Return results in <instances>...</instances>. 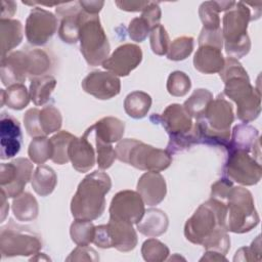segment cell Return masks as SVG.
Wrapping results in <instances>:
<instances>
[{"instance_id": "obj_35", "label": "cell", "mask_w": 262, "mask_h": 262, "mask_svg": "<svg viewBox=\"0 0 262 262\" xmlns=\"http://www.w3.org/2000/svg\"><path fill=\"white\" fill-rule=\"evenodd\" d=\"M70 234L77 246H88L93 242L95 226L91 221L75 219L71 225Z\"/></svg>"}, {"instance_id": "obj_14", "label": "cell", "mask_w": 262, "mask_h": 262, "mask_svg": "<svg viewBox=\"0 0 262 262\" xmlns=\"http://www.w3.org/2000/svg\"><path fill=\"white\" fill-rule=\"evenodd\" d=\"M142 60L141 48L135 44L126 43L119 46L101 64L107 72L119 76H128Z\"/></svg>"}, {"instance_id": "obj_22", "label": "cell", "mask_w": 262, "mask_h": 262, "mask_svg": "<svg viewBox=\"0 0 262 262\" xmlns=\"http://www.w3.org/2000/svg\"><path fill=\"white\" fill-rule=\"evenodd\" d=\"M194 69L203 74L219 73L224 66L221 49L213 46H199L193 57Z\"/></svg>"}, {"instance_id": "obj_17", "label": "cell", "mask_w": 262, "mask_h": 262, "mask_svg": "<svg viewBox=\"0 0 262 262\" xmlns=\"http://www.w3.org/2000/svg\"><path fill=\"white\" fill-rule=\"evenodd\" d=\"M29 77L27 52L14 51L1 58V82L4 86L24 83Z\"/></svg>"}, {"instance_id": "obj_41", "label": "cell", "mask_w": 262, "mask_h": 262, "mask_svg": "<svg viewBox=\"0 0 262 262\" xmlns=\"http://www.w3.org/2000/svg\"><path fill=\"white\" fill-rule=\"evenodd\" d=\"M191 87L189 77L180 71L171 73L167 80V90L173 96H184Z\"/></svg>"}, {"instance_id": "obj_33", "label": "cell", "mask_w": 262, "mask_h": 262, "mask_svg": "<svg viewBox=\"0 0 262 262\" xmlns=\"http://www.w3.org/2000/svg\"><path fill=\"white\" fill-rule=\"evenodd\" d=\"M213 100V94L207 89H195L183 103L184 110L191 118L200 119L204 116L208 104Z\"/></svg>"}, {"instance_id": "obj_10", "label": "cell", "mask_w": 262, "mask_h": 262, "mask_svg": "<svg viewBox=\"0 0 262 262\" xmlns=\"http://www.w3.org/2000/svg\"><path fill=\"white\" fill-rule=\"evenodd\" d=\"M224 174L230 181L243 185H254L261 179V164L255 158H252L248 151L229 150Z\"/></svg>"}, {"instance_id": "obj_5", "label": "cell", "mask_w": 262, "mask_h": 262, "mask_svg": "<svg viewBox=\"0 0 262 262\" xmlns=\"http://www.w3.org/2000/svg\"><path fill=\"white\" fill-rule=\"evenodd\" d=\"M79 25L80 48L85 60L93 67L102 64L108 57L110 43L98 14H89L82 9Z\"/></svg>"}, {"instance_id": "obj_30", "label": "cell", "mask_w": 262, "mask_h": 262, "mask_svg": "<svg viewBox=\"0 0 262 262\" xmlns=\"http://www.w3.org/2000/svg\"><path fill=\"white\" fill-rule=\"evenodd\" d=\"M30 91L21 83L8 86L6 90L1 89V106L6 104L9 108L20 111L30 102Z\"/></svg>"}, {"instance_id": "obj_27", "label": "cell", "mask_w": 262, "mask_h": 262, "mask_svg": "<svg viewBox=\"0 0 262 262\" xmlns=\"http://www.w3.org/2000/svg\"><path fill=\"white\" fill-rule=\"evenodd\" d=\"M259 138L258 130L247 124L236 125L232 130V136L228 143V150L239 149L245 151L252 150L253 145Z\"/></svg>"}, {"instance_id": "obj_12", "label": "cell", "mask_w": 262, "mask_h": 262, "mask_svg": "<svg viewBox=\"0 0 262 262\" xmlns=\"http://www.w3.org/2000/svg\"><path fill=\"white\" fill-rule=\"evenodd\" d=\"M110 219L137 224L144 212V202L137 191L122 190L114 195L110 206Z\"/></svg>"}, {"instance_id": "obj_40", "label": "cell", "mask_w": 262, "mask_h": 262, "mask_svg": "<svg viewBox=\"0 0 262 262\" xmlns=\"http://www.w3.org/2000/svg\"><path fill=\"white\" fill-rule=\"evenodd\" d=\"M193 50V38L182 36L170 43L167 57L171 60H183L190 55Z\"/></svg>"}, {"instance_id": "obj_31", "label": "cell", "mask_w": 262, "mask_h": 262, "mask_svg": "<svg viewBox=\"0 0 262 262\" xmlns=\"http://www.w3.org/2000/svg\"><path fill=\"white\" fill-rule=\"evenodd\" d=\"M151 105V97L143 91H133L124 100V108L127 115L133 119L144 118Z\"/></svg>"}, {"instance_id": "obj_46", "label": "cell", "mask_w": 262, "mask_h": 262, "mask_svg": "<svg viewBox=\"0 0 262 262\" xmlns=\"http://www.w3.org/2000/svg\"><path fill=\"white\" fill-rule=\"evenodd\" d=\"M261 239L260 235L252 243L249 248H241L233 258V261H260L261 260Z\"/></svg>"}, {"instance_id": "obj_43", "label": "cell", "mask_w": 262, "mask_h": 262, "mask_svg": "<svg viewBox=\"0 0 262 262\" xmlns=\"http://www.w3.org/2000/svg\"><path fill=\"white\" fill-rule=\"evenodd\" d=\"M95 143H96V152H97L96 162H97L98 168L100 170H105L110 168L113 165L114 161L116 160L117 158L116 150L111 143H105L98 139H95Z\"/></svg>"}, {"instance_id": "obj_38", "label": "cell", "mask_w": 262, "mask_h": 262, "mask_svg": "<svg viewBox=\"0 0 262 262\" xmlns=\"http://www.w3.org/2000/svg\"><path fill=\"white\" fill-rule=\"evenodd\" d=\"M40 125L45 136L58 131L62 124L60 112L54 105H46L40 111Z\"/></svg>"}, {"instance_id": "obj_42", "label": "cell", "mask_w": 262, "mask_h": 262, "mask_svg": "<svg viewBox=\"0 0 262 262\" xmlns=\"http://www.w3.org/2000/svg\"><path fill=\"white\" fill-rule=\"evenodd\" d=\"M150 47L154 53L157 55H165L168 52L170 46V39L167 31L162 25H158L149 32Z\"/></svg>"}, {"instance_id": "obj_20", "label": "cell", "mask_w": 262, "mask_h": 262, "mask_svg": "<svg viewBox=\"0 0 262 262\" xmlns=\"http://www.w3.org/2000/svg\"><path fill=\"white\" fill-rule=\"evenodd\" d=\"M159 120L170 137L187 134L193 128L192 118L178 103L168 105Z\"/></svg>"}, {"instance_id": "obj_32", "label": "cell", "mask_w": 262, "mask_h": 262, "mask_svg": "<svg viewBox=\"0 0 262 262\" xmlns=\"http://www.w3.org/2000/svg\"><path fill=\"white\" fill-rule=\"evenodd\" d=\"M12 212L19 221H32L38 216V203L30 192H21L12 202Z\"/></svg>"}, {"instance_id": "obj_52", "label": "cell", "mask_w": 262, "mask_h": 262, "mask_svg": "<svg viewBox=\"0 0 262 262\" xmlns=\"http://www.w3.org/2000/svg\"><path fill=\"white\" fill-rule=\"evenodd\" d=\"M82 9L89 14H98L104 5L103 1H79Z\"/></svg>"}, {"instance_id": "obj_49", "label": "cell", "mask_w": 262, "mask_h": 262, "mask_svg": "<svg viewBox=\"0 0 262 262\" xmlns=\"http://www.w3.org/2000/svg\"><path fill=\"white\" fill-rule=\"evenodd\" d=\"M232 181H230L227 178H222L219 181L215 182L212 185V190H211V198L217 199V200H224L226 199L229 190L232 187Z\"/></svg>"}, {"instance_id": "obj_23", "label": "cell", "mask_w": 262, "mask_h": 262, "mask_svg": "<svg viewBox=\"0 0 262 262\" xmlns=\"http://www.w3.org/2000/svg\"><path fill=\"white\" fill-rule=\"evenodd\" d=\"M168 216L159 209L145 210L141 220L136 224L137 229L142 234L155 237L166 232L168 228Z\"/></svg>"}, {"instance_id": "obj_29", "label": "cell", "mask_w": 262, "mask_h": 262, "mask_svg": "<svg viewBox=\"0 0 262 262\" xmlns=\"http://www.w3.org/2000/svg\"><path fill=\"white\" fill-rule=\"evenodd\" d=\"M56 86V80L54 77L44 75L36 77L31 80L30 84V96L35 105L45 104L51 96Z\"/></svg>"}, {"instance_id": "obj_34", "label": "cell", "mask_w": 262, "mask_h": 262, "mask_svg": "<svg viewBox=\"0 0 262 262\" xmlns=\"http://www.w3.org/2000/svg\"><path fill=\"white\" fill-rule=\"evenodd\" d=\"M75 136L68 131H60L50 138L52 144L51 160L59 165H63L70 161L69 146Z\"/></svg>"}, {"instance_id": "obj_37", "label": "cell", "mask_w": 262, "mask_h": 262, "mask_svg": "<svg viewBox=\"0 0 262 262\" xmlns=\"http://www.w3.org/2000/svg\"><path fill=\"white\" fill-rule=\"evenodd\" d=\"M29 57V77L44 76V74L49 70L51 61L49 55L41 49H32L27 51Z\"/></svg>"}, {"instance_id": "obj_51", "label": "cell", "mask_w": 262, "mask_h": 262, "mask_svg": "<svg viewBox=\"0 0 262 262\" xmlns=\"http://www.w3.org/2000/svg\"><path fill=\"white\" fill-rule=\"evenodd\" d=\"M115 3L122 10L137 12L143 11L150 1H116Z\"/></svg>"}, {"instance_id": "obj_39", "label": "cell", "mask_w": 262, "mask_h": 262, "mask_svg": "<svg viewBox=\"0 0 262 262\" xmlns=\"http://www.w3.org/2000/svg\"><path fill=\"white\" fill-rule=\"evenodd\" d=\"M141 254L145 261L160 262L167 260V257L169 256V249L162 242L151 237L142 244Z\"/></svg>"}, {"instance_id": "obj_19", "label": "cell", "mask_w": 262, "mask_h": 262, "mask_svg": "<svg viewBox=\"0 0 262 262\" xmlns=\"http://www.w3.org/2000/svg\"><path fill=\"white\" fill-rule=\"evenodd\" d=\"M92 131L90 126L80 138L74 137L69 146V158L72 166L78 172H88L95 165V152L88 140V136Z\"/></svg>"}, {"instance_id": "obj_21", "label": "cell", "mask_w": 262, "mask_h": 262, "mask_svg": "<svg viewBox=\"0 0 262 262\" xmlns=\"http://www.w3.org/2000/svg\"><path fill=\"white\" fill-rule=\"evenodd\" d=\"M137 192L144 204L148 206L160 204L165 199L167 192L165 178L159 172L147 171L138 180Z\"/></svg>"}, {"instance_id": "obj_25", "label": "cell", "mask_w": 262, "mask_h": 262, "mask_svg": "<svg viewBox=\"0 0 262 262\" xmlns=\"http://www.w3.org/2000/svg\"><path fill=\"white\" fill-rule=\"evenodd\" d=\"M95 131V139L105 143L119 141L125 131V123L115 117H105L92 125Z\"/></svg>"}, {"instance_id": "obj_8", "label": "cell", "mask_w": 262, "mask_h": 262, "mask_svg": "<svg viewBox=\"0 0 262 262\" xmlns=\"http://www.w3.org/2000/svg\"><path fill=\"white\" fill-rule=\"evenodd\" d=\"M41 248V236L13 220L1 228L0 252L3 257L36 255Z\"/></svg>"}, {"instance_id": "obj_6", "label": "cell", "mask_w": 262, "mask_h": 262, "mask_svg": "<svg viewBox=\"0 0 262 262\" xmlns=\"http://www.w3.org/2000/svg\"><path fill=\"white\" fill-rule=\"evenodd\" d=\"M227 229L234 233H244L259 223L252 193L242 187L232 186L226 196Z\"/></svg>"}, {"instance_id": "obj_36", "label": "cell", "mask_w": 262, "mask_h": 262, "mask_svg": "<svg viewBox=\"0 0 262 262\" xmlns=\"http://www.w3.org/2000/svg\"><path fill=\"white\" fill-rule=\"evenodd\" d=\"M28 155L35 164H44L52 156V144L50 138L46 136L35 137L28 148Z\"/></svg>"}, {"instance_id": "obj_48", "label": "cell", "mask_w": 262, "mask_h": 262, "mask_svg": "<svg viewBox=\"0 0 262 262\" xmlns=\"http://www.w3.org/2000/svg\"><path fill=\"white\" fill-rule=\"evenodd\" d=\"M67 261H98L97 252L88 246H78L66 259Z\"/></svg>"}, {"instance_id": "obj_1", "label": "cell", "mask_w": 262, "mask_h": 262, "mask_svg": "<svg viewBox=\"0 0 262 262\" xmlns=\"http://www.w3.org/2000/svg\"><path fill=\"white\" fill-rule=\"evenodd\" d=\"M227 207L223 201L211 198L202 204L184 225V235L207 251L225 255L230 248L227 229Z\"/></svg>"}, {"instance_id": "obj_54", "label": "cell", "mask_w": 262, "mask_h": 262, "mask_svg": "<svg viewBox=\"0 0 262 262\" xmlns=\"http://www.w3.org/2000/svg\"><path fill=\"white\" fill-rule=\"evenodd\" d=\"M226 261L224 255L215 252V251H207L206 254L200 259V261Z\"/></svg>"}, {"instance_id": "obj_9", "label": "cell", "mask_w": 262, "mask_h": 262, "mask_svg": "<svg viewBox=\"0 0 262 262\" xmlns=\"http://www.w3.org/2000/svg\"><path fill=\"white\" fill-rule=\"evenodd\" d=\"M132 225L110 219L107 224L95 226L92 243L102 249L116 248L121 252H129L137 245V234Z\"/></svg>"}, {"instance_id": "obj_45", "label": "cell", "mask_w": 262, "mask_h": 262, "mask_svg": "<svg viewBox=\"0 0 262 262\" xmlns=\"http://www.w3.org/2000/svg\"><path fill=\"white\" fill-rule=\"evenodd\" d=\"M39 116H40V110L38 108H30L29 111L26 112L24 116L25 128L28 134L33 138L45 136L40 125Z\"/></svg>"}, {"instance_id": "obj_24", "label": "cell", "mask_w": 262, "mask_h": 262, "mask_svg": "<svg viewBox=\"0 0 262 262\" xmlns=\"http://www.w3.org/2000/svg\"><path fill=\"white\" fill-rule=\"evenodd\" d=\"M1 35V58L6 56L10 50L20 44L24 34L23 25L17 19L1 18L0 19Z\"/></svg>"}, {"instance_id": "obj_55", "label": "cell", "mask_w": 262, "mask_h": 262, "mask_svg": "<svg viewBox=\"0 0 262 262\" xmlns=\"http://www.w3.org/2000/svg\"><path fill=\"white\" fill-rule=\"evenodd\" d=\"M7 195L5 193L4 190L1 189V221H3L8 213V210H9V205L8 203L6 202L7 200Z\"/></svg>"}, {"instance_id": "obj_18", "label": "cell", "mask_w": 262, "mask_h": 262, "mask_svg": "<svg viewBox=\"0 0 262 262\" xmlns=\"http://www.w3.org/2000/svg\"><path fill=\"white\" fill-rule=\"evenodd\" d=\"M0 156L2 160L10 159L18 154L21 146V131L16 119L6 113L1 114L0 120Z\"/></svg>"}, {"instance_id": "obj_16", "label": "cell", "mask_w": 262, "mask_h": 262, "mask_svg": "<svg viewBox=\"0 0 262 262\" xmlns=\"http://www.w3.org/2000/svg\"><path fill=\"white\" fill-rule=\"evenodd\" d=\"M81 11L82 7L79 1L59 3L56 5L55 12L60 18L58 36L64 43L75 44L79 41V16Z\"/></svg>"}, {"instance_id": "obj_4", "label": "cell", "mask_w": 262, "mask_h": 262, "mask_svg": "<svg viewBox=\"0 0 262 262\" xmlns=\"http://www.w3.org/2000/svg\"><path fill=\"white\" fill-rule=\"evenodd\" d=\"M115 150L121 162L139 170L160 172L172 163L171 154L166 149L156 148L137 139H123L118 142Z\"/></svg>"}, {"instance_id": "obj_26", "label": "cell", "mask_w": 262, "mask_h": 262, "mask_svg": "<svg viewBox=\"0 0 262 262\" xmlns=\"http://www.w3.org/2000/svg\"><path fill=\"white\" fill-rule=\"evenodd\" d=\"M233 1H207L202 3L199 9L200 18L206 30L220 29L219 12L228 10L233 6Z\"/></svg>"}, {"instance_id": "obj_44", "label": "cell", "mask_w": 262, "mask_h": 262, "mask_svg": "<svg viewBox=\"0 0 262 262\" xmlns=\"http://www.w3.org/2000/svg\"><path fill=\"white\" fill-rule=\"evenodd\" d=\"M150 30H151V27L147 23V20L142 16H140V17H135L130 21L128 33H129V37L133 41L142 42L147 37Z\"/></svg>"}, {"instance_id": "obj_11", "label": "cell", "mask_w": 262, "mask_h": 262, "mask_svg": "<svg viewBox=\"0 0 262 262\" xmlns=\"http://www.w3.org/2000/svg\"><path fill=\"white\" fill-rule=\"evenodd\" d=\"M33 175V164L26 158H17L10 163H2L0 186L8 198L19 195Z\"/></svg>"}, {"instance_id": "obj_13", "label": "cell", "mask_w": 262, "mask_h": 262, "mask_svg": "<svg viewBox=\"0 0 262 262\" xmlns=\"http://www.w3.org/2000/svg\"><path fill=\"white\" fill-rule=\"evenodd\" d=\"M57 30V17L50 11L34 7L25 26V33L30 44L42 46L46 44Z\"/></svg>"}, {"instance_id": "obj_3", "label": "cell", "mask_w": 262, "mask_h": 262, "mask_svg": "<svg viewBox=\"0 0 262 262\" xmlns=\"http://www.w3.org/2000/svg\"><path fill=\"white\" fill-rule=\"evenodd\" d=\"M250 20H253L252 13L245 2H234L233 6L224 14L221 31L228 56L237 59L250 51L251 42L247 35Z\"/></svg>"}, {"instance_id": "obj_50", "label": "cell", "mask_w": 262, "mask_h": 262, "mask_svg": "<svg viewBox=\"0 0 262 262\" xmlns=\"http://www.w3.org/2000/svg\"><path fill=\"white\" fill-rule=\"evenodd\" d=\"M141 16L147 20V23L150 25L151 29L156 26L160 25L161 19V8L159 6L158 2H150L145 9L142 11Z\"/></svg>"}, {"instance_id": "obj_28", "label": "cell", "mask_w": 262, "mask_h": 262, "mask_svg": "<svg viewBox=\"0 0 262 262\" xmlns=\"http://www.w3.org/2000/svg\"><path fill=\"white\" fill-rule=\"evenodd\" d=\"M32 187L41 196L49 195L55 188L57 176L51 167L41 165L36 168L31 178Z\"/></svg>"}, {"instance_id": "obj_15", "label": "cell", "mask_w": 262, "mask_h": 262, "mask_svg": "<svg viewBox=\"0 0 262 262\" xmlns=\"http://www.w3.org/2000/svg\"><path fill=\"white\" fill-rule=\"evenodd\" d=\"M81 85L85 92L102 100L117 96L121 90V82L118 76L102 71L89 73L83 79Z\"/></svg>"}, {"instance_id": "obj_2", "label": "cell", "mask_w": 262, "mask_h": 262, "mask_svg": "<svg viewBox=\"0 0 262 262\" xmlns=\"http://www.w3.org/2000/svg\"><path fill=\"white\" fill-rule=\"evenodd\" d=\"M112 187L110 176L102 171L88 174L78 185L71 201V212L75 219L92 221L105 209V194Z\"/></svg>"}, {"instance_id": "obj_47", "label": "cell", "mask_w": 262, "mask_h": 262, "mask_svg": "<svg viewBox=\"0 0 262 262\" xmlns=\"http://www.w3.org/2000/svg\"><path fill=\"white\" fill-rule=\"evenodd\" d=\"M213 46L219 49H222L223 46V37L221 29L218 30H206L202 29L199 37V46Z\"/></svg>"}, {"instance_id": "obj_53", "label": "cell", "mask_w": 262, "mask_h": 262, "mask_svg": "<svg viewBox=\"0 0 262 262\" xmlns=\"http://www.w3.org/2000/svg\"><path fill=\"white\" fill-rule=\"evenodd\" d=\"M1 18H10L16 11V4L13 1H1Z\"/></svg>"}, {"instance_id": "obj_7", "label": "cell", "mask_w": 262, "mask_h": 262, "mask_svg": "<svg viewBox=\"0 0 262 262\" xmlns=\"http://www.w3.org/2000/svg\"><path fill=\"white\" fill-rule=\"evenodd\" d=\"M224 83L223 94L236 103L237 118L244 123H249L258 118L261 112L260 90L251 85L249 76L232 77Z\"/></svg>"}]
</instances>
